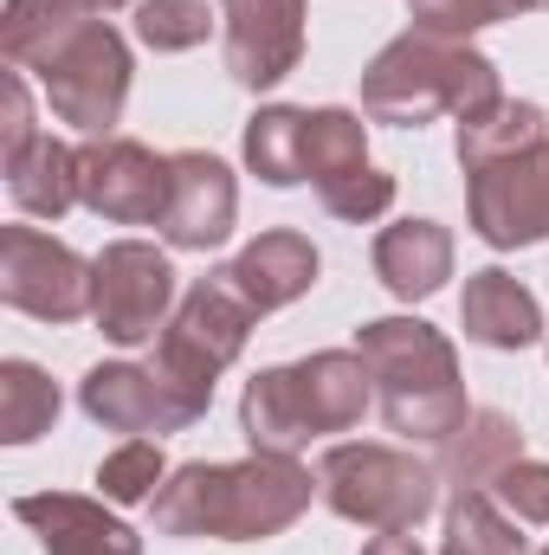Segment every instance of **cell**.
Wrapping results in <instances>:
<instances>
[{
  "mask_svg": "<svg viewBox=\"0 0 549 555\" xmlns=\"http://www.w3.org/2000/svg\"><path fill=\"white\" fill-rule=\"evenodd\" d=\"M310 472L284 452H253L240 465H181L155 498L149 517L162 537H220V543H266L291 530L310 504Z\"/></svg>",
  "mask_w": 549,
  "mask_h": 555,
  "instance_id": "1",
  "label": "cell"
},
{
  "mask_svg": "<svg viewBox=\"0 0 549 555\" xmlns=\"http://www.w3.org/2000/svg\"><path fill=\"white\" fill-rule=\"evenodd\" d=\"M356 356L369 362V375L382 388L388 433H401V439H452L459 420L472 414L465 388H459V356L433 323H420V317L362 323Z\"/></svg>",
  "mask_w": 549,
  "mask_h": 555,
  "instance_id": "2",
  "label": "cell"
},
{
  "mask_svg": "<svg viewBox=\"0 0 549 555\" xmlns=\"http://www.w3.org/2000/svg\"><path fill=\"white\" fill-rule=\"evenodd\" d=\"M498 65L485 52H472L465 39H433L408 33L395 46L375 52V65L362 72V111L375 124H426L439 111L452 117H478L485 104H498Z\"/></svg>",
  "mask_w": 549,
  "mask_h": 555,
  "instance_id": "3",
  "label": "cell"
},
{
  "mask_svg": "<svg viewBox=\"0 0 549 555\" xmlns=\"http://www.w3.org/2000/svg\"><path fill=\"white\" fill-rule=\"evenodd\" d=\"M253 317H259V310L233 291V278L220 266V272L201 278V284L175 304V317H168V330H162L149 369H155L168 388H181L194 408H207V401H214V382L240 362Z\"/></svg>",
  "mask_w": 549,
  "mask_h": 555,
  "instance_id": "4",
  "label": "cell"
},
{
  "mask_svg": "<svg viewBox=\"0 0 549 555\" xmlns=\"http://www.w3.org/2000/svg\"><path fill=\"white\" fill-rule=\"evenodd\" d=\"M317 491L336 517L362 530H413L439 504V472L395 446H330L317 459Z\"/></svg>",
  "mask_w": 549,
  "mask_h": 555,
  "instance_id": "5",
  "label": "cell"
},
{
  "mask_svg": "<svg viewBox=\"0 0 549 555\" xmlns=\"http://www.w3.org/2000/svg\"><path fill=\"white\" fill-rule=\"evenodd\" d=\"M39 85H46V104H52L59 124H78L85 137H104L124 117V98H130V46H124V33L104 13H91L39 65Z\"/></svg>",
  "mask_w": 549,
  "mask_h": 555,
  "instance_id": "6",
  "label": "cell"
},
{
  "mask_svg": "<svg viewBox=\"0 0 549 555\" xmlns=\"http://www.w3.org/2000/svg\"><path fill=\"white\" fill-rule=\"evenodd\" d=\"M168 304H175V266L168 253L142 246V240H117L91 259V323L137 349L155 330H168Z\"/></svg>",
  "mask_w": 549,
  "mask_h": 555,
  "instance_id": "7",
  "label": "cell"
},
{
  "mask_svg": "<svg viewBox=\"0 0 549 555\" xmlns=\"http://www.w3.org/2000/svg\"><path fill=\"white\" fill-rule=\"evenodd\" d=\"M168 194H175V162L168 155H149L130 137H91L78 149V201L117 227H162L168 214Z\"/></svg>",
  "mask_w": 549,
  "mask_h": 555,
  "instance_id": "8",
  "label": "cell"
},
{
  "mask_svg": "<svg viewBox=\"0 0 549 555\" xmlns=\"http://www.w3.org/2000/svg\"><path fill=\"white\" fill-rule=\"evenodd\" d=\"M0 297L39 323H78L91 317V266L46 240L39 227H7L0 233Z\"/></svg>",
  "mask_w": 549,
  "mask_h": 555,
  "instance_id": "9",
  "label": "cell"
},
{
  "mask_svg": "<svg viewBox=\"0 0 549 555\" xmlns=\"http://www.w3.org/2000/svg\"><path fill=\"white\" fill-rule=\"evenodd\" d=\"M465 181H472V227L485 246L511 253V246H537L549 233V142L485 162Z\"/></svg>",
  "mask_w": 549,
  "mask_h": 555,
  "instance_id": "10",
  "label": "cell"
},
{
  "mask_svg": "<svg viewBox=\"0 0 549 555\" xmlns=\"http://www.w3.org/2000/svg\"><path fill=\"white\" fill-rule=\"evenodd\" d=\"M227 72L246 91H272L304 59V0H220Z\"/></svg>",
  "mask_w": 549,
  "mask_h": 555,
  "instance_id": "11",
  "label": "cell"
},
{
  "mask_svg": "<svg viewBox=\"0 0 549 555\" xmlns=\"http://www.w3.org/2000/svg\"><path fill=\"white\" fill-rule=\"evenodd\" d=\"M78 401H85V414L98 420V426H111V433H181V426H194V420L207 414V408H194L181 388H168L155 369H137V362H98L85 382H78Z\"/></svg>",
  "mask_w": 549,
  "mask_h": 555,
  "instance_id": "12",
  "label": "cell"
},
{
  "mask_svg": "<svg viewBox=\"0 0 549 555\" xmlns=\"http://www.w3.org/2000/svg\"><path fill=\"white\" fill-rule=\"evenodd\" d=\"M168 162H175V194H168V214H162V240L175 253H214L233 233L240 188H233L227 162H214L207 149H181Z\"/></svg>",
  "mask_w": 549,
  "mask_h": 555,
  "instance_id": "13",
  "label": "cell"
},
{
  "mask_svg": "<svg viewBox=\"0 0 549 555\" xmlns=\"http://www.w3.org/2000/svg\"><path fill=\"white\" fill-rule=\"evenodd\" d=\"M13 517L46 543V555H142V537L130 524H117L104 504L91 498H65V491H46V498H20Z\"/></svg>",
  "mask_w": 549,
  "mask_h": 555,
  "instance_id": "14",
  "label": "cell"
},
{
  "mask_svg": "<svg viewBox=\"0 0 549 555\" xmlns=\"http://www.w3.org/2000/svg\"><path fill=\"white\" fill-rule=\"evenodd\" d=\"M369 362L356 349H317L310 362H291V395H297V414L317 433H349L362 408H369Z\"/></svg>",
  "mask_w": 549,
  "mask_h": 555,
  "instance_id": "15",
  "label": "cell"
},
{
  "mask_svg": "<svg viewBox=\"0 0 549 555\" xmlns=\"http://www.w3.org/2000/svg\"><path fill=\"white\" fill-rule=\"evenodd\" d=\"M233 278V291L266 317V310H284V304H297L310 284H317V246L304 240V233H259L253 246H240V259L227 266Z\"/></svg>",
  "mask_w": 549,
  "mask_h": 555,
  "instance_id": "16",
  "label": "cell"
},
{
  "mask_svg": "<svg viewBox=\"0 0 549 555\" xmlns=\"http://www.w3.org/2000/svg\"><path fill=\"white\" fill-rule=\"evenodd\" d=\"M459 323H465V336L485 343V349H531V343L544 336V304H537L511 272L485 266V272L465 278Z\"/></svg>",
  "mask_w": 549,
  "mask_h": 555,
  "instance_id": "17",
  "label": "cell"
},
{
  "mask_svg": "<svg viewBox=\"0 0 549 555\" xmlns=\"http://www.w3.org/2000/svg\"><path fill=\"white\" fill-rule=\"evenodd\" d=\"M511 459H524V433H518V420L498 414V408H478V414L459 420V433L452 439H439V478L452 485V491H485Z\"/></svg>",
  "mask_w": 549,
  "mask_h": 555,
  "instance_id": "18",
  "label": "cell"
},
{
  "mask_svg": "<svg viewBox=\"0 0 549 555\" xmlns=\"http://www.w3.org/2000/svg\"><path fill=\"white\" fill-rule=\"evenodd\" d=\"M375 272H382V284H388L401 304L433 297V291L452 278V240H446V227H433V220H401V227H388V233L375 240Z\"/></svg>",
  "mask_w": 549,
  "mask_h": 555,
  "instance_id": "19",
  "label": "cell"
},
{
  "mask_svg": "<svg viewBox=\"0 0 549 555\" xmlns=\"http://www.w3.org/2000/svg\"><path fill=\"white\" fill-rule=\"evenodd\" d=\"M7 194L33 220H59L78 201V149L59 137H33L20 155H7Z\"/></svg>",
  "mask_w": 549,
  "mask_h": 555,
  "instance_id": "20",
  "label": "cell"
},
{
  "mask_svg": "<svg viewBox=\"0 0 549 555\" xmlns=\"http://www.w3.org/2000/svg\"><path fill=\"white\" fill-rule=\"evenodd\" d=\"M91 20L85 0H7V20H0V52L13 72H39L78 26Z\"/></svg>",
  "mask_w": 549,
  "mask_h": 555,
  "instance_id": "21",
  "label": "cell"
},
{
  "mask_svg": "<svg viewBox=\"0 0 549 555\" xmlns=\"http://www.w3.org/2000/svg\"><path fill=\"white\" fill-rule=\"evenodd\" d=\"M549 142V117L537 104H518V98H498L485 104L478 117H459V168H485V162H505V155H524Z\"/></svg>",
  "mask_w": 549,
  "mask_h": 555,
  "instance_id": "22",
  "label": "cell"
},
{
  "mask_svg": "<svg viewBox=\"0 0 549 555\" xmlns=\"http://www.w3.org/2000/svg\"><path fill=\"white\" fill-rule=\"evenodd\" d=\"M240 433L253 439V452H284L297 459L310 446V426L297 414V395H291V369H266L246 382L240 395Z\"/></svg>",
  "mask_w": 549,
  "mask_h": 555,
  "instance_id": "23",
  "label": "cell"
},
{
  "mask_svg": "<svg viewBox=\"0 0 549 555\" xmlns=\"http://www.w3.org/2000/svg\"><path fill=\"white\" fill-rule=\"evenodd\" d=\"M439 555H531V543L518 537V517L491 491H452Z\"/></svg>",
  "mask_w": 549,
  "mask_h": 555,
  "instance_id": "24",
  "label": "cell"
},
{
  "mask_svg": "<svg viewBox=\"0 0 549 555\" xmlns=\"http://www.w3.org/2000/svg\"><path fill=\"white\" fill-rule=\"evenodd\" d=\"M369 168V130L356 111H310L304 117V181L330 188L343 175Z\"/></svg>",
  "mask_w": 549,
  "mask_h": 555,
  "instance_id": "25",
  "label": "cell"
},
{
  "mask_svg": "<svg viewBox=\"0 0 549 555\" xmlns=\"http://www.w3.org/2000/svg\"><path fill=\"white\" fill-rule=\"evenodd\" d=\"M52 420H59V388L46 382V369L0 362V439L33 446L39 433H52Z\"/></svg>",
  "mask_w": 549,
  "mask_h": 555,
  "instance_id": "26",
  "label": "cell"
},
{
  "mask_svg": "<svg viewBox=\"0 0 549 555\" xmlns=\"http://www.w3.org/2000/svg\"><path fill=\"white\" fill-rule=\"evenodd\" d=\"M304 117L310 111H291V104H272L246 124V168L272 188H291L304 181Z\"/></svg>",
  "mask_w": 549,
  "mask_h": 555,
  "instance_id": "27",
  "label": "cell"
},
{
  "mask_svg": "<svg viewBox=\"0 0 549 555\" xmlns=\"http://www.w3.org/2000/svg\"><path fill=\"white\" fill-rule=\"evenodd\" d=\"M549 0H408L413 33H433V39H465L491 20H518V13H544Z\"/></svg>",
  "mask_w": 549,
  "mask_h": 555,
  "instance_id": "28",
  "label": "cell"
},
{
  "mask_svg": "<svg viewBox=\"0 0 549 555\" xmlns=\"http://www.w3.org/2000/svg\"><path fill=\"white\" fill-rule=\"evenodd\" d=\"M214 7L207 0H142L137 7V39L149 52H194L214 33Z\"/></svg>",
  "mask_w": 549,
  "mask_h": 555,
  "instance_id": "29",
  "label": "cell"
},
{
  "mask_svg": "<svg viewBox=\"0 0 549 555\" xmlns=\"http://www.w3.org/2000/svg\"><path fill=\"white\" fill-rule=\"evenodd\" d=\"M162 446L155 439H124L104 465H98V491L111 498V504H149L155 491H162Z\"/></svg>",
  "mask_w": 549,
  "mask_h": 555,
  "instance_id": "30",
  "label": "cell"
},
{
  "mask_svg": "<svg viewBox=\"0 0 549 555\" xmlns=\"http://www.w3.org/2000/svg\"><path fill=\"white\" fill-rule=\"evenodd\" d=\"M317 201H323V214H336V220H375V214H388L395 207V175H382V168H356V175H343V181H330V188H317Z\"/></svg>",
  "mask_w": 549,
  "mask_h": 555,
  "instance_id": "31",
  "label": "cell"
},
{
  "mask_svg": "<svg viewBox=\"0 0 549 555\" xmlns=\"http://www.w3.org/2000/svg\"><path fill=\"white\" fill-rule=\"evenodd\" d=\"M491 498L518 517V524H549V465L544 459H511L491 478Z\"/></svg>",
  "mask_w": 549,
  "mask_h": 555,
  "instance_id": "32",
  "label": "cell"
},
{
  "mask_svg": "<svg viewBox=\"0 0 549 555\" xmlns=\"http://www.w3.org/2000/svg\"><path fill=\"white\" fill-rule=\"evenodd\" d=\"M0 98H7V124H0V130H7V155H20L26 142L39 137V130H33V104H26V78H20V72H7Z\"/></svg>",
  "mask_w": 549,
  "mask_h": 555,
  "instance_id": "33",
  "label": "cell"
},
{
  "mask_svg": "<svg viewBox=\"0 0 549 555\" xmlns=\"http://www.w3.org/2000/svg\"><path fill=\"white\" fill-rule=\"evenodd\" d=\"M362 555H420V543H413L408 530H382V537H375Z\"/></svg>",
  "mask_w": 549,
  "mask_h": 555,
  "instance_id": "34",
  "label": "cell"
},
{
  "mask_svg": "<svg viewBox=\"0 0 549 555\" xmlns=\"http://www.w3.org/2000/svg\"><path fill=\"white\" fill-rule=\"evenodd\" d=\"M91 13H117V7H130V0H85Z\"/></svg>",
  "mask_w": 549,
  "mask_h": 555,
  "instance_id": "35",
  "label": "cell"
},
{
  "mask_svg": "<svg viewBox=\"0 0 549 555\" xmlns=\"http://www.w3.org/2000/svg\"><path fill=\"white\" fill-rule=\"evenodd\" d=\"M544 555H549V550H544Z\"/></svg>",
  "mask_w": 549,
  "mask_h": 555,
  "instance_id": "36",
  "label": "cell"
}]
</instances>
